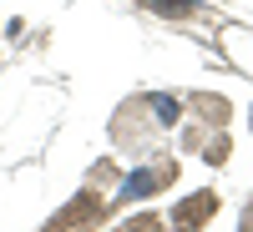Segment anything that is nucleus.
I'll return each mask as SVG.
<instances>
[{"label": "nucleus", "instance_id": "obj_7", "mask_svg": "<svg viewBox=\"0 0 253 232\" xmlns=\"http://www.w3.org/2000/svg\"><path fill=\"white\" fill-rule=\"evenodd\" d=\"M203 0H142V10H152L157 20H193Z\"/></svg>", "mask_w": 253, "mask_h": 232}, {"label": "nucleus", "instance_id": "obj_8", "mask_svg": "<svg viewBox=\"0 0 253 232\" xmlns=\"http://www.w3.org/2000/svg\"><path fill=\"white\" fill-rule=\"evenodd\" d=\"M117 182H122V166H117L112 157H101V162H91V172H86V182H81V187H96V192H117Z\"/></svg>", "mask_w": 253, "mask_h": 232}, {"label": "nucleus", "instance_id": "obj_5", "mask_svg": "<svg viewBox=\"0 0 253 232\" xmlns=\"http://www.w3.org/2000/svg\"><path fill=\"white\" fill-rule=\"evenodd\" d=\"M182 111H187V121L208 126V132H223V126L233 121V101L218 96V91H187L182 96Z\"/></svg>", "mask_w": 253, "mask_h": 232}, {"label": "nucleus", "instance_id": "obj_2", "mask_svg": "<svg viewBox=\"0 0 253 232\" xmlns=\"http://www.w3.org/2000/svg\"><path fill=\"white\" fill-rule=\"evenodd\" d=\"M172 182H177V157L147 152V157L137 162V172H122V182H117V202H152V197L167 192Z\"/></svg>", "mask_w": 253, "mask_h": 232}, {"label": "nucleus", "instance_id": "obj_9", "mask_svg": "<svg viewBox=\"0 0 253 232\" xmlns=\"http://www.w3.org/2000/svg\"><path fill=\"white\" fill-rule=\"evenodd\" d=\"M112 232H172V227H167L162 212H132L122 227H112Z\"/></svg>", "mask_w": 253, "mask_h": 232}, {"label": "nucleus", "instance_id": "obj_13", "mask_svg": "<svg viewBox=\"0 0 253 232\" xmlns=\"http://www.w3.org/2000/svg\"><path fill=\"white\" fill-rule=\"evenodd\" d=\"M193 232H203V227H193Z\"/></svg>", "mask_w": 253, "mask_h": 232}, {"label": "nucleus", "instance_id": "obj_11", "mask_svg": "<svg viewBox=\"0 0 253 232\" xmlns=\"http://www.w3.org/2000/svg\"><path fill=\"white\" fill-rule=\"evenodd\" d=\"M238 227H253V197H248V207H243V222Z\"/></svg>", "mask_w": 253, "mask_h": 232}, {"label": "nucleus", "instance_id": "obj_1", "mask_svg": "<svg viewBox=\"0 0 253 232\" xmlns=\"http://www.w3.org/2000/svg\"><path fill=\"white\" fill-rule=\"evenodd\" d=\"M177 121H182V96H172V91H137V96H126L112 111L107 132H112V146L122 157L142 162L147 152H157L162 132H172Z\"/></svg>", "mask_w": 253, "mask_h": 232}, {"label": "nucleus", "instance_id": "obj_3", "mask_svg": "<svg viewBox=\"0 0 253 232\" xmlns=\"http://www.w3.org/2000/svg\"><path fill=\"white\" fill-rule=\"evenodd\" d=\"M107 222H112V202H107V192L81 187V192L61 207V212L41 227V232H96V227H107Z\"/></svg>", "mask_w": 253, "mask_h": 232}, {"label": "nucleus", "instance_id": "obj_6", "mask_svg": "<svg viewBox=\"0 0 253 232\" xmlns=\"http://www.w3.org/2000/svg\"><path fill=\"white\" fill-rule=\"evenodd\" d=\"M198 157H203L208 166H228V157H233V136H228V126H223V132H208V136H203Z\"/></svg>", "mask_w": 253, "mask_h": 232}, {"label": "nucleus", "instance_id": "obj_4", "mask_svg": "<svg viewBox=\"0 0 253 232\" xmlns=\"http://www.w3.org/2000/svg\"><path fill=\"white\" fill-rule=\"evenodd\" d=\"M218 192H213V187H198V192H187L177 207H172V217H167V227H172V232H193V227H208V222H213L218 217Z\"/></svg>", "mask_w": 253, "mask_h": 232}, {"label": "nucleus", "instance_id": "obj_10", "mask_svg": "<svg viewBox=\"0 0 253 232\" xmlns=\"http://www.w3.org/2000/svg\"><path fill=\"white\" fill-rule=\"evenodd\" d=\"M203 136H208V126H198V121H187L182 132H177V146H182L187 157H198V146H203Z\"/></svg>", "mask_w": 253, "mask_h": 232}, {"label": "nucleus", "instance_id": "obj_12", "mask_svg": "<svg viewBox=\"0 0 253 232\" xmlns=\"http://www.w3.org/2000/svg\"><path fill=\"white\" fill-rule=\"evenodd\" d=\"M238 232H253V227H238Z\"/></svg>", "mask_w": 253, "mask_h": 232}]
</instances>
